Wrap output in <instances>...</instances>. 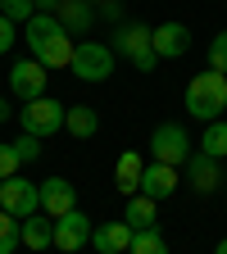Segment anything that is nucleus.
<instances>
[{"mask_svg": "<svg viewBox=\"0 0 227 254\" xmlns=\"http://www.w3.org/2000/svg\"><path fill=\"white\" fill-rule=\"evenodd\" d=\"M23 37H27V46H32V59L46 64L50 73L73 64V50H77V46H73V37L64 32V23H59L55 14H37L32 23H23Z\"/></svg>", "mask_w": 227, "mask_h": 254, "instance_id": "nucleus-1", "label": "nucleus"}, {"mask_svg": "<svg viewBox=\"0 0 227 254\" xmlns=\"http://www.w3.org/2000/svg\"><path fill=\"white\" fill-rule=\"evenodd\" d=\"M186 109L200 123H218L223 109H227V73H214V68L196 73L186 86Z\"/></svg>", "mask_w": 227, "mask_h": 254, "instance_id": "nucleus-2", "label": "nucleus"}, {"mask_svg": "<svg viewBox=\"0 0 227 254\" xmlns=\"http://www.w3.org/2000/svg\"><path fill=\"white\" fill-rule=\"evenodd\" d=\"M64 114H69V105H59L55 95H41V100H27V105L18 109V123H23L27 136L46 141V136L64 132Z\"/></svg>", "mask_w": 227, "mask_h": 254, "instance_id": "nucleus-3", "label": "nucleus"}, {"mask_svg": "<svg viewBox=\"0 0 227 254\" xmlns=\"http://www.w3.org/2000/svg\"><path fill=\"white\" fill-rule=\"evenodd\" d=\"M114 50L105 46V41H82L77 50H73V64H69V73L77 77V82H109V73H114Z\"/></svg>", "mask_w": 227, "mask_h": 254, "instance_id": "nucleus-4", "label": "nucleus"}, {"mask_svg": "<svg viewBox=\"0 0 227 254\" xmlns=\"http://www.w3.org/2000/svg\"><path fill=\"white\" fill-rule=\"evenodd\" d=\"M150 154H154V164L182 168L186 159H191V136H186V127H182V123H159L154 136H150Z\"/></svg>", "mask_w": 227, "mask_h": 254, "instance_id": "nucleus-5", "label": "nucleus"}, {"mask_svg": "<svg viewBox=\"0 0 227 254\" xmlns=\"http://www.w3.org/2000/svg\"><path fill=\"white\" fill-rule=\"evenodd\" d=\"M0 209L14 213V218H32V213H41V190H37V182H27L23 173L9 177V182H0Z\"/></svg>", "mask_w": 227, "mask_h": 254, "instance_id": "nucleus-6", "label": "nucleus"}, {"mask_svg": "<svg viewBox=\"0 0 227 254\" xmlns=\"http://www.w3.org/2000/svg\"><path fill=\"white\" fill-rule=\"evenodd\" d=\"M109 50L118 55V59H146V55H154V27H146V23H123L118 32H114V41H109Z\"/></svg>", "mask_w": 227, "mask_h": 254, "instance_id": "nucleus-7", "label": "nucleus"}, {"mask_svg": "<svg viewBox=\"0 0 227 254\" xmlns=\"http://www.w3.org/2000/svg\"><path fill=\"white\" fill-rule=\"evenodd\" d=\"M46 77H50L46 64H37V59H18L14 68H9V91L18 95L23 105H27V100H41V95H46Z\"/></svg>", "mask_w": 227, "mask_h": 254, "instance_id": "nucleus-8", "label": "nucleus"}, {"mask_svg": "<svg viewBox=\"0 0 227 254\" xmlns=\"http://www.w3.org/2000/svg\"><path fill=\"white\" fill-rule=\"evenodd\" d=\"M91 232H95V222H91L82 209L64 213V218H55V250H64V254H77L82 245H91Z\"/></svg>", "mask_w": 227, "mask_h": 254, "instance_id": "nucleus-9", "label": "nucleus"}, {"mask_svg": "<svg viewBox=\"0 0 227 254\" xmlns=\"http://www.w3.org/2000/svg\"><path fill=\"white\" fill-rule=\"evenodd\" d=\"M37 190H41V213L46 218H64V213L77 209V190H73L69 177H46Z\"/></svg>", "mask_w": 227, "mask_h": 254, "instance_id": "nucleus-10", "label": "nucleus"}, {"mask_svg": "<svg viewBox=\"0 0 227 254\" xmlns=\"http://www.w3.org/2000/svg\"><path fill=\"white\" fill-rule=\"evenodd\" d=\"M186 182H191V190H196V195H214V190L223 186V164L196 150V154L186 159Z\"/></svg>", "mask_w": 227, "mask_h": 254, "instance_id": "nucleus-11", "label": "nucleus"}, {"mask_svg": "<svg viewBox=\"0 0 227 254\" xmlns=\"http://www.w3.org/2000/svg\"><path fill=\"white\" fill-rule=\"evenodd\" d=\"M177 168H168V164H154V159H150V164H146V173H141V190H137V195H146V200H168L173 195V190H177Z\"/></svg>", "mask_w": 227, "mask_h": 254, "instance_id": "nucleus-12", "label": "nucleus"}, {"mask_svg": "<svg viewBox=\"0 0 227 254\" xmlns=\"http://www.w3.org/2000/svg\"><path fill=\"white\" fill-rule=\"evenodd\" d=\"M186 50H191V27L186 23L173 18V23H159L154 27V55L159 59H182Z\"/></svg>", "mask_w": 227, "mask_h": 254, "instance_id": "nucleus-13", "label": "nucleus"}, {"mask_svg": "<svg viewBox=\"0 0 227 254\" xmlns=\"http://www.w3.org/2000/svg\"><path fill=\"white\" fill-rule=\"evenodd\" d=\"M132 236L137 232L127 227L123 218H109V222H100V227L91 232V245L100 250V254H127V250H132Z\"/></svg>", "mask_w": 227, "mask_h": 254, "instance_id": "nucleus-14", "label": "nucleus"}, {"mask_svg": "<svg viewBox=\"0 0 227 254\" xmlns=\"http://www.w3.org/2000/svg\"><path fill=\"white\" fill-rule=\"evenodd\" d=\"M141 173H146V159H141L137 150H123V154H118V164H114V186L123 190L127 200L141 190Z\"/></svg>", "mask_w": 227, "mask_h": 254, "instance_id": "nucleus-15", "label": "nucleus"}, {"mask_svg": "<svg viewBox=\"0 0 227 254\" xmlns=\"http://www.w3.org/2000/svg\"><path fill=\"white\" fill-rule=\"evenodd\" d=\"M55 18L64 23V32H69V37H82V32L95 23V9H91V0H59Z\"/></svg>", "mask_w": 227, "mask_h": 254, "instance_id": "nucleus-16", "label": "nucleus"}, {"mask_svg": "<svg viewBox=\"0 0 227 254\" xmlns=\"http://www.w3.org/2000/svg\"><path fill=\"white\" fill-rule=\"evenodd\" d=\"M64 132L77 136V141H86V136L100 132V114H95L91 105H69V114H64Z\"/></svg>", "mask_w": 227, "mask_h": 254, "instance_id": "nucleus-17", "label": "nucleus"}, {"mask_svg": "<svg viewBox=\"0 0 227 254\" xmlns=\"http://www.w3.org/2000/svg\"><path fill=\"white\" fill-rule=\"evenodd\" d=\"M23 245L46 254V250L55 245V218H46V213H32V218H23Z\"/></svg>", "mask_w": 227, "mask_h": 254, "instance_id": "nucleus-18", "label": "nucleus"}, {"mask_svg": "<svg viewBox=\"0 0 227 254\" xmlns=\"http://www.w3.org/2000/svg\"><path fill=\"white\" fill-rule=\"evenodd\" d=\"M123 222H127L132 232H159L154 200H146V195H132V200H127V209H123Z\"/></svg>", "mask_w": 227, "mask_h": 254, "instance_id": "nucleus-19", "label": "nucleus"}, {"mask_svg": "<svg viewBox=\"0 0 227 254\" xmlns=\"http://www.w3.org/2000/svg\"><path fill=\"white\" fill-rule=\"evenodd\" d=\"M200 154H209V159H227V123L218 118V123H205V136H200Z\"/></svg>", "mask_w": 227, "mask_h": 254, "instance_id": "nucleus-20", "label": "nucleus"}, {"mask_svg": "<svg viewBox=\"0 0 227 254\" xmlns=\"http://www.w3.org/2000/svg\"><path fill=\"white\" fill-rule=\"evenodd\" d=\"M18 245H23V218L0 209V254H14Z\"/></svg>", "mask_w": 227, "mask_h": 254, "instance_id": "nucleus-21", "label": "nucleus"}, {"mask_svg": "<svg viewBox=\"0 0 227 254\" xmlns=\"http://www.w3.org/2000/svg\"><path fill=\"white\" fill-rule=\"evenodd\" d=\"M127 254H168V241L159 236V232H137L132 236V250Z\"/></svg>", "mask_w": 227, "mask_h": 254, "instance_id": "nucleus-22", "label": "nucleus"}, {"mask_svg": "<svg viewBox=\"0 0 227 254\" xmlns=\"http://www.w3.org/2000/svg\"><path fill=\"white\" fill-rule=\"evenodd\" d=\"M0 14L9 23H32L37 18V5H32V0H0Z\"/></svg>", "mask_w": 227, "mask_h": 254, "instance_id": "nucleus-23", "label": "nucleus"}, {"mask_svg": "<svg viewBox=\"0 0 227 254\" xmlns=\"http://www.w3.org/2000/svg\"><path fill=\"white\" fill-rule=\"evenodd\" d=\"M18 168H23V159H18L14 141H5V145H0V182H9V177H18Z\"/></svg>", "mask_w": 227, "mask_h": 254, "instance_id": "nucleus-24", "label": "nucleus"}, {"mask_svg": "<svg viewBox=\"0 0 227 254\" xmlns=\"http://www.w3.org/2000/svg\"><path fill=\"white\" fill-rule=\"evenodd\" d=\"M209 68H214V73H227V27L209 41Z\"/></svg>", "mask_w": 227, "mask_h": 254, "instance_id": "nucleus-25", "label": "nucleus"}, {"mask_svg": "<svg viewBox=\"0 0 227 254\" xmlns=\"http://www.w3.org/2000/svg\"><path fill=\"white\" fill-rule=\"evenodd\" d=\"M14 150H18V159H23V168L41 159V141H37V136H27V132H23L18 141H14Z\"/></svg>", "mask_w": 227, "mask_h": 254, "instance_id": "nucleus-26", "label": "nucleus"}, {"mask_svg": "<svg viewBox=\"0 0 227 254\" xmlns=\"http://www.w3.org/2000/svg\"><path fill=\"white\" fill-rule=\"evenodd\" d=\"M14 27H18V23H9L5 14H0V55H9V46L18 41V37H14Z\"/></svg>", "mask_w": 227, "mask_h": 254, "instance_id": "nucleus-27", "label": "nucleus"}, {"mask_svg": "<svg viewBox=\"0 0 227 254\" xmlns=\"http://www.w3.org/2000/svg\"><path fill=\"white\" fill-rule=\"evenodd\" d=\"M100 14H105L109 23H118V18H123V5H118V0H105V5H100Z\"/></svg>", "mask_w": 227, "mask_h": 254, "instance_id": "nucleus-28", "label": "nucleus"}, {"mask_svg": "<svg viewBox=\"0 0 227 254\" xmlns=\"http://www.w3.org/2000/svg\"><path fill=\"white\" fill-rule=\"evenodd\" d=\"M32 5H37V14H55V9H59V0H32Z\"/></svg>", "mask_w": 227, "mask_h": 254, "instance_id": "nucleus-29", "label": "nucleus"}, {"mask_svg": "<svg viewBox=\"0 0 227 254\" xmlns=\"http://www.w3.org/2000/svg\"><path fill=\"white\" fill-rule=\"evenodd\" d=\"M9 118V100H5V95H0V123H5Z\"/></svg>", "mask_w": 227, "mask_h": 254, "instance_id": "nucleus-30", "label": "nucleus"}, {"mask_svg": "<svg viewBox=\"0 0 227 254\" xmlns=\"http://www.w3.org/2000/svg\"><path fill=\"white\" fill-rule=\"evenodd\" d=\"M214 254H227V236H223V241H218V245H214Z\"/></svg>", "mask_w": 227, "mask_h": 254, "instance_id": "nucleus-31", "label": "nucleus"}, {"mask_svg": "<svg viewBox=\"0 0 227 254\" xmlns=\"http://www.w3.org/2000/svg\"><path fill=\"white\" fill-rule=\"evenodd\" d=\"M91 5H105V0H91Z\"/></svg>", "mask_w": 227, "mask_h": 254, "instance_id": "nucleus-32", "label": "nucleus"}, {"mask_svg": "<svg viewBox=\"0 0 227 254\" xmlns=\"http://www.w3.org/2000/svg\"><path fill=\"white\" fill-rule=\"evenodd\" d=\"M223 182H227V173H223Z\"/></svg>", "mask_w": 227, "mask_h": 254, "instance_id": "nucleus-33", "label": "nucleus"}]
</instances>
